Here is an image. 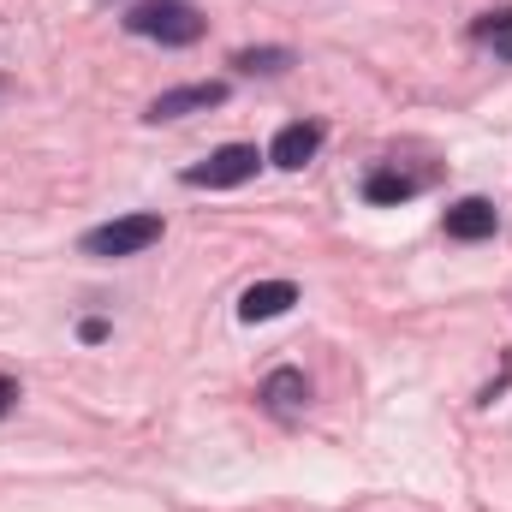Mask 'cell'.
<instances>
[{
	"mask_svg": "<svg viewBox=\"0 0 512 512\" xmlns=\"http://www.w3.org/2000/svg\"><path fill=\"white\" fill-rule=\"evenodd\" d=\"M322 149V126H310V120H292V126L274 131V143H268V161L274 167H286V173H298L310 155Z\"/></svg>",
	"mask_w": 512,
	"mask_h": 512,
	"instance_id": "cell-6",
	"label": "cell"
},
{
	"mask_svg": "<svg viewBox=\"0 0 512 512\" xmlns=\"http://www.w3.org/2000/svg\"><path fill=\"white\" fill-rule=\"evenodd\" d=\"M233 66H239V72H286L292 54H286V48H245V54H233Z\"/></svg>",
	"mask_w": 512,
	"mask_h": 512,
	"instance_id": "cell-10",
	"label": "cell"
},
{
	"mask_svg": "<svg viewBox=\"0 0 512 512\" xmlns=\"http://www.w3.org/2000/svg\"><path fill=\"white\" fill-rule=\"evenodd\" d=\"M126 30L161 42V48H191L203 36V12L191 0H137L126 12Z\"/></svg>",
	"mask_w": 512,
	"mask_h": 512,
	"instance_id": "cell-1",
	"label": "cell"
},
{
	"mask_svg": "<svg viewBox=\"0 0 512 512\" xmlns=\"http://www.w3.org/2000/svg\"><path fill=\"white\" fill-rule=\"evenodd\" d=\"M149 245H161V215H120L84 233V256H137Z\"/></svg>",
	"mask_w": 512,
	"mask_h": 512,
	"instance_id": "cell-2",
	"label": "cell"
},
{
	"mask_svg": "<svg viewBox=\"0 0 512 512\" xmlns=\"http://www.w3.org/2000/svg\"><path fill=\"white\" fill-rule=\"evenodd\" d=\"M292 304H298V286L292 280H256V286H245V298H239V316L245 322H274Z\"/></svg>",
	"mask_w": 512,
	"mask_h": 512,
	"instance_id": "cell-7",
	"label": "cell"
},
{
	"mask_svg": "<svg viewBox=\"0 0 512 512\" xmlns=\"http://www.w3.org/2000/svg\"><path fill=\"white\" fill-rule=\"evenodd\" d=\"M0 96H6V78H0Z\"/></svg>",
	"mask_w": 512,
	"mask_h": 512,
	"instance_id": "cell-13",
	"label": "cell"
},
{
	"mask_svg": "<svg viewBox=\"0 0 512 512\" xmlns=\"http://www.w3.org/2000/svg\"><path fill=\"white\" fill-rule=\"evenodd\" d=\"M417 191V179H405V173H393V167H376L370 179H364V197L370 203H405Z\"/></svg>",
	"mask_w": 512,
	"mask_h": 512,
	"instance_id": "cell-9",
	"label": "cell"
},
{
	"mask_svg": "<svg viewBox=\"0 0 512 512\" xmlns=\"http://www.w3.org/2000/svg\"><path fill=\"white\" fill-rule=\"evenodd\" d=\"M256 167H262V155H256L251 143H227V149H215L209 161L185 167V185H191V191H227V185H245Z\"/></svg>",
	"mask_w": 512,
	"mask_h": 512,
	"instance_id": "cell-3",
	"label": "cell"
},
{
	"mask_svg": "<svg viewBox=\"0 0 512 512\" xmlns=\"http://www.w3.org/2000/svg\"><path fill=\"white\" fill-rule=\"evenodd\" d=\"M262 399H268V411L292 417V411H304V399H310V382H304L298 370H274V376L262 382Z\"/></svg>",
	"mask_w": 512,
	"mask_h": 512,
	"instance_id": "cell-8",
	"label": "cell"
},
{
	"mask_svg": "<svg viewBox=\"0 0 512 512\" xmlns=\"http://www.w3.org/2000/svg\"><path fill=\"white\" fill-rule=\"evenodd\" d=\"M441 227H447V239H465V245H477V239H495L501 215H495V203H489V197H459V203L441 215Z\"/></svg>",
	"mask_w": 512,
	"mask_h": 512,
	"instance_id": "cell-5",
	"label": "cell"
},
{
	"mask_svg": "<svg viewBox=\"0 0 512 512\" xmlns=\"http://www.w3.org/2000/svg\"><path fill=\"white\" fill-rule=\"evenodd\" d=\"M471 36H477V42H501V36H512V6H501V12H483V18L471 24Z\"/></svg>",
	"mask_w": 512,
	"mask_h": 512,
	"instance_id": "cell-11",
	"label": "cell"
},
{
	"mask_svg": "<svg viewBox=\"0 0 512 512\" xmlns=\"http://www.w3.org/2000/svg\"><path fill=\"white\" fill-rule=\"evenodd\" d=\"M227 102V84L221 78H209V84H179V90H161L155 102H149V126H161V120H185V114H209V108H221Z\"/></svg>",
	"mask_w": 512,
	"mask_h": 512,
	"instance_id": "cell-4",
	"label": "cell"
},
{
	"mask_svg": "<svg viewBox=\"0 0 512 512\" xmlns=\"http://www.w3.org/2000/svg\"><path fill=\"white\" fill-rule=\"evenodd\" d=\"M12 405H18V382H12V376H0V417H6Z\"/></svg>",
	"mask_w": 512,
	"mask_h": 512,
	"instance_id": "cell-12",
	"label": "cell"
}]
</instances>
